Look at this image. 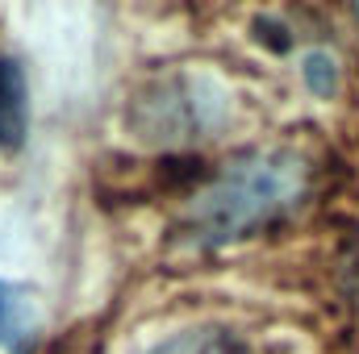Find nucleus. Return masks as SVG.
Wrapping results in <instances>:
<instances>
[{
  "mask_svg": "<svg viewBox=\"0 0 359 354\" xmlns=\"http://www.w3.org/2000/svg\"><path fill=\"white\" fill-rule=\"evenodd\" d=\"M38 342V304L21 283L0 279V346L13 354H29Z\"/></svg>",
  "mask_w": 359,
  "mask_h": 354,
  "instance_id": "7ed1b4c3",
  "label": "nucleus"
},
{
  "mask_svg": "<svg viewBox=\"0 0 359 354\" xmlns=\"http://www.w3.org/2000/svg\"><path fill=\"white\" fill-rule=\"evenodd\" d=\"M29 129V88L17 59L0 55V150H17Z\"/></svg>",
  "mask_w": 359,
  "mask_h": 354,
  "instance_id": "f03ea898",
  "label": "nucleus"
},
{
  "mask_svg": "<svg viewBox=\"0 0 359 354\" xmlns=\"http://www.w3.org/2000/svg\"><path fill=\"white\" fill-rule=\"evenodd\" d=\"M305 159L292 150H259L230 163L205 192L192 196L184 213V234L201 246H222L255 234L264 221L280 217L305 192Z\"/></svg>",
  "mask_w": 359,
  "mask_h": 354,
  "instance_id": "f257e3e1",
  "label": "nucleus"
},
{
  "mask_svg": "<svg viewBox=\"0 0 359 354\" xmlns=\"http://www.w3.org/2000/svg\"><path fill=\"white\" fill-rule=\"evenodd\" d=\"M305 84L313 96H334L339 92V59L330 55V50H313V55H305Z\"/></svg>",
  "mask_w": 359,
  "mask_h": 354,
  "instance_id": "39448f33",
  "label": "nucleus"
},
{
  "mask_svg": "<svg viewBox=\"0 0 359 354\" xmlns=\"http://www.w3.org/2000/svg\"><path fill=\"white\" fill-rule=\"evenodd\" d=\"M151 354H251V351L226 330H184L176 338L159 342Z\"/></svg>",
  "mask_w": 359,
  "mask_h": 354,
  "instance_id": "20e7f679",
  "label": "nucleus"
}]
</instances>
